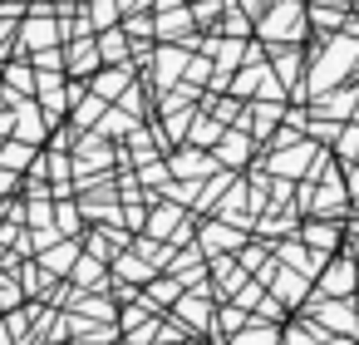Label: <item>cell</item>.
Wrapping results in <instances>:
<instances>
[{
	"label": "cell",
	"instance_id": "obj_1",
	"mask_svg": "<svg viewBox=\"0 0 359 345\" xmlns=\"http://www.w3.org/2000/svg\"><path fill=\"white\" fill-rule=\"evenodd\" d=\"M354 286V276H349V266H334L330 276H325V291H349Z\"/></svg>",
	"mask_w": 359,
	"mask_h": 345
},
{
	"label": "cell",
	"instance_id": "obj_2",
	"mask_svg": "<svg viewBox=\"0 0 359 345\" xmlns=\"http://www.w3.org/2000/svg\"><path fill=\"white\" fill-rule=\"evenodd\" d=\"M305 242H310V247H315V242H320V247H334V227H325V222H320V227H305Z\"/></svg>",
	"mask_w": 359,
	"mask_h": 345
},
{
	"label": "cell",
	"instance_id": "obj_3",
	"mask_svg": "<svg viewBox=\"0 0 359 345\" xmlns=\"http://www.w3.org/2000/svg\"><path fill=\"white\" fill-rule=\"evenodd\" d=\"M0 158H6L11 168H25V163H30V148H20V143H11V148H6V153H0Z\"/></svg>",
	"mask_w": 359,
	"mask_h": 345
}]
</instances>
